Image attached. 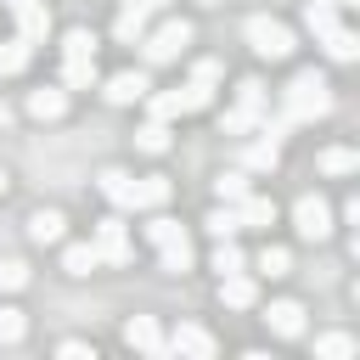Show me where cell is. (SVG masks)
Instances as JSON below:
<instances>
[{
	"instance_id": "20",
	"label": "cell",
	"mask_w": 360,
	"mask_h": 360,
	"mask_svg": "<svg viewBox=\"0 0 360 360\" xmlns=\"http://www.w3.org/2000/svg\"><path fill=\"white\" fill-rule=\"evenodd\" d=\"M28 56H34V45H28L22 34L0 39V73H22V68H28Z\"/></svg>"
},
{
	"instance_id": "1",
	"label": "cell",
	"mask_w": 360,
	"mask_h": 360,
	"mask_svg": "<svg viewBox=\"0 0 360 360\" xmlns=\"http://www.w3.org/2000/svg\"><path fill=\"white\" fill-rule=\"evenodd\" d=\"M304 28H309V34L326 45V56H332V62H354L360 39H354V34L338 22V6H326V0H309V6H304Z\"/></svg>"
},
{
	"instance_id": "21",
	"label": "cell",
	"mask_w": 360,
	"mask_h": 360,
	"mask_svg": "<svg viewBox=\"0 0 360 360\" xmlns=\"http://www.w3.org/2000/svg\"><path fill=\"white\" fill-rule=\"evenodd\" d=\"M276 158H281V146H276V141H264V135L242 146V169H276Z\"/></svg>"
},
{
	"instance_id": "33",
	"label": "cell",
	"mask_w": 360,
	"mask_h": 360,
	"mask_svg": "<svg viewBox=\"0 0 360 360\" xmlns=\"http://www.w3.org/2000/svg\"><path fill=\"white\" fill-rule=\"evenodd\" d=\"M17 287H28V264L22 259H0V292H17Z\"/></svg>"
},
{
	"instance_id": "30",
	"label": "cell",
	"mask_w": 360,
	"mask_h": 360,
	"mask_svg": "<svg viewBox=\"0 0 360 360\" xmlns=\"http://www.w3.org/2000/svg\"><path fill=\"white\" fill-rule=\"evenodd\" d=\"M62 56H96V34H90V28H68Z\"/></svg>"
},
{
	"instance_id": "15",
	"label": "cell",
	"mask_w": 360,
	"mask_h": 360,
	"mask_svg": "<svg viewBox=\"0 0 360 360\" xmlns=\"http://www.w3.org/2000/svg\"><path fill=\"white\" fill-rule=\"evenodd\" d=\"M219 298H225L231 309H248V304L259 298V287H253L248 270H231V276H219Z\"/></svg>"
},
{
	"instance_id": "34",
	"label": "cell",
	"mask_w": 360,
	"mask_h": 360,
	"mask_svg": "<svg viewBox=\"0 0 360 360\" xmlns=\"http://www.w3.org/2000/svg\"><path fill=\"white\" fill-rule=\"evenodd\" d=\"M28 332V321H22V309H11V304H0V343H17Z\"/></svg>"
},
{
	"instance_id": "42",
	"label": "cell",
	"mask_w": 360,
	"mask_h": 360,
	"mask_svg": "<svg viewBox=\"0 0 360 360\" xmlns=\"http://www.w3.org/2000/svg\"><path fill=\"white\" fill-rule=\"evenodd\" d=\"M202 6H219V0H202Z\"/></svg>"
},
{
	"instance_id": "6",
	"label": "cell",
	"mask_w": 360,
	"mask_h": 360,
	"mask_svg": "<svg viewBox=\"0 0 360 360\" xmlns=\"http://www.w3.org/2000/svg\"><path fill=\"white\" fill-rule=\"evenodd\" d=\"M90 248H96V259H101V264H129V259H135L124 219H101V225H96V236H90Z\"/></svg>"
},
{
	"instance_id": "5",
	"label": "cell",
	"mask_w": 360,
	"mask_h": 360,
	"mask_svg": "<svg viewBox=\"0 0 360 360\" xmlns=\"http://www.w3.org/2000/svg\"><path fill=\"white\" fill-rule=\"evenodd\" d=\"M292 225H298L304 242H326V236H332V208H326V197H321V191L298 197V202H292Z\"/></svg>"
},
{
	"instance_id": "26",
	"label": "cell",
	"mask_w": 360,
	"mask_h": 360,
	"mask_svg": "<svg viewBox=\"0 0 360 360\" xmlns=\"http://www.w3.org/2000/svg\"><path fill=\"white\" fill-rule=\"evenodd\" d=\"M135 191H141V208H163V202H169V180H163V174H141Z\"/></svg>"
},
{
	"instance_id": "3",
	"label": "cell",
	"mask_w": 360,
	"mask_h": 360,
	"mask_svg": "<svg viewBox=\"0 0 360 360\" xmlns=\"http://www.w3.org/2000/svg\"><path fill=\"white\" fill-rule=\"evenodd\" d=\"M141 56L152 62V68H163V62H174L186 45H191V22H180V17H169V22H158V28H146L141 39Z\"/></svg>"
},
{
	"instance_id": "18",
	"label": "cell",
	"mask_w": 360,
	"mask_h": 360,
	"mask_svg": "<svg viewBox=\"0 0 360 360\" xmlns=\"http://www.w3.org/2000/svg\"><path fill=\"white\" fill-rule=\"evenodd\" d=\"M62 225H68V219H62L56 208H39V214L28 219V242H39V248H51V242H62Z\"/></svg>"
},
{
	"instance_id": "38",
	"label": "cell",
	"mask_w": 360,
	"mask_h": 360,
	"mask_svg": "<svg viewBox=\"0 0 360 360\" xmlns=\"http://www.w3.org/2000/svg\"><path fill=\"white\" fill-rule=\"evenodd\" d=\"M56 354H62V360H96V354H90V343H73V338H68V343H56Z\"/></svg>"
},
{
	"instance_id": "12",
	"label": "cell",
	"mask_w": 360,
	"mask_h": 360,
	"mask_svg": "<svg viewBox=\"0 0 360 360\" xmlns=\"http://www.w3.org/2000/svg\"><path fill=\"white\" fill-rule=\"evenodd\" d=\"M152 84H146V73H112L107 84H101V96L112 101V107H129V101H141Z\"/></svg>"
},
{
	"instance_id": "7",
	"label": "cell",
	"mask_w": 360,
	"mask_h": 360,
	"mask_svg": "<svg viewBox=\"0 0 360 360\" xmlns=\"http://www.w3.org/2000/svg\"><path fill=\"white\" fill-rule=\"evenodd\" d=\"M124 343H129V349H141V354H152V360H163V354H169V338L158 332V321H152V315L124 321Z\"/></svg>"
},
{
	"instance_id": "14",
	"label": "cell",
	"mask_w": 360,
	"mask_h": 360,
	"mask_svg": "<svg viewBox=\"0 0 360 360\" xmlns=\"http://www.w3.org/2000/svg\"><path fill=\"white\" fill-rule=\"evenodd\" d=\"M231 214H236V225H242V231H248V225H276V202H270V197H253V191H248V197H236V202H231Z\"/></svg>"
},
{
	"instance_id": "23",
	"label": "cell",
	"mask_w": 360,
	"mask_h": 360,
	"mask_svg": "<svg viewBox=\"0 0 360 360\" xmlns=\"http://www.w3.org/2000/svg\"><path fill=\"white\" fill-rule=\"evenodd\" d=\"M135 146H141V152H169V124H163V118H146V124L135 129Z\"/></svg>"
},
{
	"instance_id": "29",
	"label": "cell",
	"mask_w": 360,
	"mask_h": 360,
	"mask_svg": "<svg viewBox=\"0 0 360 360\" xmlns=\"http://www.w3.org/2000/svg\"><path fill=\"white\" fill-rule=\"evenodd\" d=\"M214 191H219L225 202H236V197H248V191H253V186H248V169H231V174H219V180H214Z\"/></svg>"
},
{
	"instance_id": "36",
	"label": "cell",
	"mask_w": 360,
	"mask_h": 360,
	"mask_svg": "<svg viewBox=\"0 0 360 360\" xmlns=\"http://www.w3.org/2000/svg\"><path fill=\"white\" fill-rule=\"evenodd\" d=\"M146 236H152V248H169V242H180L186 231H180L174 219H152V225H146Z\"/></svg>"
},
{
	"instance_id": "16",
	"label": "cell",
	"mask_w": 360,
	"mask_h": 360,
	"mask_svg": "<svg viewBox=\"0 0 360 360\" xmlns=\"http://www.w3.org/2000/svg\"><path fill=\"white\" fill-rule=\"evenodd\" d=\"M96 84V56H62V90H90Z\"/></svg>"
},
{
	"instance_id": "24",
	"label": "cell",
	"mask_w": 360,
	"mask_h": 360,
	"mask_svg": "<svg viewBox=\"0 0 360 360\" xmlns=\"http://www.w3.org/2000/svg\"><path fill=\"white\" fill-rule=\"evenodd\" d=\"M214 270H219V276H231V270H248V253L236 248V236H219V248H214Z\"/></svg>"
},
{
	"instance_id": "10",
	"label": "cell",
	"mask_w": 360,
	"mask_h": 360,
	"mask_svg": "<svg viewBox=\"0 0 360 360\" xmlns=\"http://www.w3.org/2000/svg\"><path fill=\"white\" fill-rule=\"evenodd\" d=\"M101 197L112 202V208H141V191H135V174H124V169H101Z\"/></svg>"
},
{
	"instance_id": "37",
	"label": "cell",
	"mask_w": 360,
	"mask_h": 360,
	"mask_svg": "<svg viewBox=\"0 0 360 360\" xmlns=\"http://www.w3.org/2000/svg\"><path fill=\"white\" fill-rule=\"evenodd\" d=\"M253 124H259V118H253V112H242V107H231V112L219 118V129H225V135H248Z\"/></svg>"
},
{
	"instance_id": "32",
	"label": "cell",
	"mask_w": 360,
	"mask_h": 360,
	"mask_svg": "<svg viewBox=\"0 0 360 360\" xmlns=\"http://www.w3.org/2000/svg\"><path fill=\"white\" fill-rule=\"evenodd\" d=\"M253 264H259L264 276H287V270H292V253H287V248H264Z\"/></svg>"
},
{
	"instance_id": "19",
	"label": "cell",
	"mask_w": 360,
	"mask_h": 360,
	"mask_svg": "<svg viewBox=\"0 0 360 360\" xmlns=\"http://www.w3.org/2000/svg\"><path fill=\"white\" fill-rule=\"evenodd\" d=\"M62 270H68V276H90V270H101V259H96L90 242H68V248H62Z\"/></svg>"
},
{
	"instance_id": "31",
	"label": "cell",
	"mask_w": 360,
	"mask_h": 360,
	"mask_svg": "<svg viewBox=\"0 0 360 360\" xmlns=\"http://www.w3.org/2000/svg\"><path fill=\"white\" fill-rule=\"evenodd\" d=\"M202 231H208V236H214V242H219V236H236V231H242V225H236V214H231V208H214V214H208V219H202Z\"/></svg>"
},
{
	"instance_id": "17",
	"label": "cell",
	"mask_w": 360,
	"mask_h": 360,
	"mask_svg": "<svg viewBox=\"0 0 360 360\" xmlns=\"http://www.w3.org/2000/svg\"><path fill=\"white\" fill-rule=\"evenodd\" d=\"M28 112H34V118H62V112H68V90H62V84L34 90V96H28Z\"/></svg>"
},
{
	"instance_id": "11",
	"label": "cell",
	"mask_w": 360,
	"mask_h": 360,
	"mask_svg": "<svg viewBox=\"0 0 360 360\" xmlns=\"http://www.w3.org/2000/svg\"><path fill=\"white\" fill-rule=\"evenodd\" d=\"M169 349H174V354H186V360H208V354H214V338H208L202 326L180 321V326H174V338H169Z\"/></svg>"
},
{
	"instance_id": "40",
	"label": "cell",
	"mask_w": 360,
	"mask_h": 360,
	"mask_svg": "<svg viewBox=\"0 0 360 360\" xmlns=\"http://www.w3.org/2000/svg\"><path fill=\"white\" fill-rule=\"evenodd\" d=\"M6 124H11V107H6V101H0V129H6Z\"/></svg>"
},
{
	"instance_id": "9",
	"label": "cell",
	"mask_w": 360,
	"mask_h": 360,
	"mask_svg": "<svg viewBox=\"0 0 360 360\" xmlns=\"http://www.w3.org/2000/svg\"><path fill=\"white\" fill-rule=\"evenodd\" d=\"M264 326H270L276 338H304V304H298V298H276V304L264 309Z\"/></svg>"
},
{
	"instance_id": "35",
	"label": "cell",
	"mask_w": 360,
	"mask_h": 360,
	"mask_svg": "<svg viewBox=\"0 0 360 360\" xmlns=\"http://www.w3.org/2000/svg\"><path fill=\"white\" fill-rule=\"evenodd\" d=\"M219 79H225V68H219V62H214V56H202V62H197V68H191V84H202V90H214V84H219Z\"/></svg>"
},
{
	"instance_id": "39",
	"label": "cell",
	"mask_w": 360,
	"mask_h": 360,
	"mask_svg": "<svg viewBox=\"0 0 360 360\" xmlns=\"http://www.w3.org/2000/svg\"><path fill=\"white\" fill-rule=\"evenodd\" d=\"M326 6H338V11H349V6H360V0H326Z\"/></svg>"
},
{
	"instance_id": "28",
	"label": "cell",
	"mask_w": 360,
	"mask_h": 360,
	"mask_svg": "<svg viewBox=\"0 0 360 360\" xmlns=\"http://www.w3.org/2000/svg\"><path fill=\"white\" fill-rule=\"evenodd\" d=\"M360 169V158L349 152V146H332V152H321V174H354Z\"/></svg>"
},
{
	"instance_id": "41",
	"label": "cell",
	"mask_w": 360,
	"mask_h": 360,
	"mask_svg": "<svg viewBox=\"0 0 360 360\" xmlns=\"http://www.w3.org/2000/svg\"><path fill=\"white\" fill-rule=\"evenodd\" d=\"M6 186H11V174H6V169H0V197H6Z\"/></svg>"
},
{
	"instance_id": "4",
	"label": "cell",
	"mask_w": 360,
	"mask_h": 360,
	"mask_svg": "<svg viewBox=\"0 0 360 360\" xmlns=\"http://www.w3.org/2000/svg\"><path fill=\"white\" fill-rule=\"evenodd\" d=\"M242 34H248V45L259 51V56H270V62H281V56H292V28L287 22H276V17H248L242 22Z\"/></svg>"
},
{
	"instance_id": "27",
	"label": "cell",
	"mask_w": 360,
	"mask_h": 360,
	"mask_svg": "<svg viewBox=\"0 0 360 360\" xmlns=\"http://www.w3.org/2000/svg\"><path fill=\"white\" fill-rule=\"evenodd\" d=\"M315 354L321 360H349L354 354V338L349 332H326V338H315Z\"/></svg>"
},
{
	"instance_id": "25",
	"label": "cell",
	"mask_w": 360,
	"mask_h": 360,
	"mask_svg": "<svg viewBox=\"0 0 360 360\" xmlns=\"http://www.w3.org/2000/svg\"><path fill=\"white\" fill-rule=\"evenodd\" d=\"M236 107L259 118V112L270 107V96H264V84H259V79H242V84H236Z\"/></svg>"
},
{
	"instance_id": "13",
	"label": "cell",
	"mask_w": 360,
	"mask_h": 360,
	"mask_svg": "<svg viewBox=\"0 0 360 360\" xmlns=\"http://www.w3.org/2000/svg\"><path fill=\"white\" fill-rule=\"evenodd\" d=\"M141 101H146V112H152V118H163V124H169V118H180V112H191L186 84H180V90H146Z\"/></svg>"
},
{
	"instance_id": "8",
	"label": "cell",
	"mask_w": 360,
	"mask_h": 360,
	"mask_svg": "<svg viewBox=\"0 0 360 360\" xmlns=\"http://www.w3.org/2000/svg\"><path fill=\"white\" fill-rule=\"evenodd\" d=\"M11 17H17V34H22L28 45H45V34H51V11H45V0H17Z\"/></svg>"
},
{
	"instance_id": "2",
	"label": "cell",
	"mask_w": 360,
	"mask_h": 360,
	"mask_svg": "<svg viewBox=\"0 0 360 360\" xmlns=\"http://www.w3.org/2000/svg\"><path fill=\"white\" fill-rule=\"evenodd\" d=\"M326 107H332V84H326L315 68L292 73V84H287V96H281V112H287L292 124H309V118H321Z\"/></svg>"
},
{
	"instance_id": "22",
	"label": "cell",
	"mask_w": 360,
	"mask_h": 360,
	"mask_svg": "<svg viewBox=\"0 0 360 360\" xmlns=\"http://www.w3.org/2000/svg\"><path fill=\"white\" fill-rule=\"evenodd\" d=\"M158 264H163L169 276H186V270H191V236H180V242L158 248Z\"/></svg>"
}]
</instances>
